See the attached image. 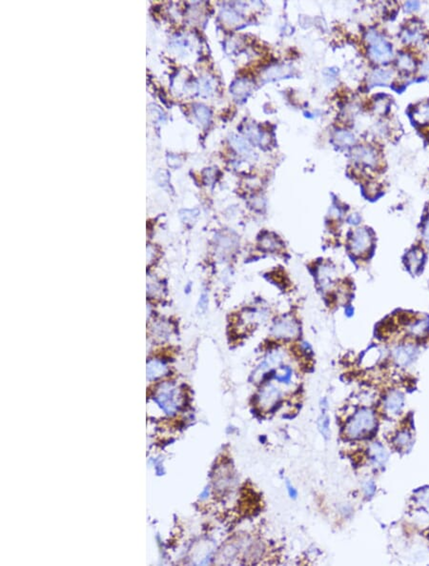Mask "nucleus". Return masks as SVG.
<instances>
[{
	"mask_svg": "<svg viewBox=\"0 0 429 566\" xmlns=\"http://www.w3.org/2000/svg\"><path fill=\"white\" fill-rule=\"evenodd\" d=\"M424 260V253L422 251L415 249L411 251L406 256L408 268L412 271V273H416L419 270L420 266Z\"/></svg>",
	"mask_w": 429,
	"mask_h": 566,
	"instance_id": "ddd939ff",
	"label": "nucleus"
},
{
	"mask_svg": "<svg viewBox=\"0 0 429 566\" xmlns=\"http://www.w3.org/2000/svg\"><path fill=\"white\" fill-rule=\"evenodd\" d=\"M218 489L220 491L226 492L234 488V486L236 484V480L232 466L230 467V465H224V470H222L220 473L218 474Z\"/></svg>",
	"mask_w": 429,
	"mask_h": 566,
	"instance_id": "6e6552de",
	"label": "nucleus"
},
{
	"mask_svg": "<svg viewBox=\"0 0 429 566\" xmlns=\"http://www.w3.org/2000/svg\"><path fill=\"white\" fill-rule=\"evenodd\" d=\"M335 140L337 142V144H340V146H348V145H352L355 142V138L349 132L340 131L336 134Z\"/></svg>",
	"mask_w": 429,
	"mask_h": 566,
	"instance_id": "f3484780",
	"label": "nucleus"
},
{
	"mask_svg": "<svg viewBox=\"0 0 429 566\" xmlns=\"http://www.w3.org/2000/svg\"><path fill=\"white\" fill-rule=\"evenodd\" d=\"M286 488H287V492H288V494L290 496V498H296V496H298V491H296V488L293 486V484H292L289 480H286Z\"/></svg>",
	"mask_w": 429,
	"mask_h": 566,
	"instance_id": "bb28decb",
	"label": "nucleus"
},
{
	"mask_svg": "<svg viewBox=\"0 0 429 566\" xmlns=\"http://www.w3.org/2000/svg\"><path fill=\"white\" fill-rule=\"evenodd\" d=\"M260 245L262 250L266 252H276L282 247L280 240L272 234H266L262 236L260 240Z\"/></svg>",
	"mask_w": 429,
	"mask_h": 566,
	"instance_id": "9b49d317",
	"label": "nucleus"
},
{
	"mask_svg": "<svg viewBox=\"0 0 429 566\" xmlns=\"http://www.w3.org/2000/svg\"><path fill=\"white\" fill-rule=\"evenodd\" d=\"M371 245H372V236L370 234V232L366 229L364 228L357 229L352 234L350 240V247L352 253L355 254L366 253L369 248L371 247Z\"/></svg>",
	"mask_w": 429,
	"mask_h": 566,
	"instance_id": "39448f33",
	"label": "nucleus"
},
{
	"mask_svg": "<svg viewBox=\"0 0 429 566\" xmlns=\"http://www.w3.org/2000/svg\"><path fill=\"white\" fill-rule=\"evenodd\" d=\"M349 222L352 223V224H354V225L358 224V222H360V218L358 216L357 214H353V216H350V218H349Z\"/></svg>",
	"mask_w": 429,
	"mask_h": 566,
	"instance_id": "2f4dec72",
	"label": "nucleus"
},
{
	"mask_svg": "<svg viewBox=\"0 0 429 566\" xmlns=\"http://www.w3.org/2000/svg\"><path fill=\"white\" fill-rule=\"evenodd\" d=\"M352 154L357 162H362L369 166H373L376 163L375 152L366 147H358L353 150Z\"/></svg>",
	"mask_w": 429,
	"mask_h": 566,
	"instance_id": "9d476101",
	"label": "nucleus"
},
{
	"mask_svg": "<svg viewBox=\"0 0 429 566\" xmlns=\"http://www.w3.org/2000/svg\"><path fill=\"white\" fill-rule=\"evenodd\" d=\"M208 305V296L206 293H202L200 296V304H198V308L200 311H205Z\"/></svg>",
	"mask_w": 429,
	"mask_h": 566,
	"instance_id": "cd10ccee",
	"label": "nucleus"
},
{
	"mask_svg": "<svg viewBox=\"0 0 429 566\" xmlns=\"http://www.w3.org/2000/svg\"><path fill=\"white\" fill-rule=\"evenodd\" d=\"M428 327V325L426 322H424V320L422 322V320H420V322H417L413 324V325L410 327V331H411V333L413 334L422 336V334L426 333Z\"/></svg>",
	"mask_w": 429,
	"mask_h": 566,
	"instance_id": "4be33fe9",
	"label": "nucleus"
},
{
	"mask_svg": "<svg viewBox=\"0 0 429 566\" xmlns=\"http://www.w3.org/2000/svg\"><path fill=\"white\" fill-rule=\"evenodd\" d=\"M318 426L320 428L322 433L324 435L326 438H327L329 436V418H328L326 414H322V416L320 418Z\"/></svg>",
	"mask_w": 429,
	"mask_h": 566,
	"instance_id": "b1692460",
	"label": "nucleus"
},
{
	"mask_svg": "<svg viewBox=\"0 0 429 566\" xmlns=\"http://www.w3.org/2000/svg\"><path fill=\"white\" fill-rule=\"evenodd\" d=\"M238 244V240L235 236H230V234H224L222 236H220V242H218V247L220 249L222 252L224 254H229L230 252L232 253Z\"/></svg>",
	"mask_w": 429,
	"mask_h": 566,
	"instance_id": "2eb2a0df",
	"label": "nucleus"
},
{
	"mask_svg": "<svg viewBox=\"0 0 429 566\" xmlns=\"http://www.w3.org/2000/svg\"><path fill=\"white\" fill-rule=\"evenodd\" d=\"M420 3L418 1H408L406 4V10H413L419 8Z\"/></svg>",
	"mask_w": 429,
	"mask_h": 566,
	"instance_id": "c85d7f7f",
	"label": "nucleus"
},
{
	"mask_svg": "<svg viewBox=\"0 0 429 566\" xmlns=\"http://www.w3.org/2000/svg\"><path fill=\"white\" fill-rule=\"evenodd\" d=\"M404 402V394L398 391H393L388 396L386 400V407L389 412L397 414L402 410Z\"/></svg>",
	"mask_w": 429,
	"mask_h": 566,
	"instance_id": "1a4fd4ad",
	"label": "nucleus"
},
{
	"mask_svg": "<svg viewBox=\"0 0 429 566\" xmlns=\"http://www.w3.org/2000/svg\"><path fill=\"white\" fill-rule=\"evenodd\" d=\"M368 40L370 44L369 54L373 60L384 63L391 60V45L380 34H378L376 32H369Z\"/></svg>",
	"mask_w": 429,
	"mask_h": 566,
	"instance_id": "f03ea898",
	"label": "nucleus"
},
{
	"mask_svg": "<svg viewBox=\"0 0 429 566\" xmlns=\"http://www.w3.org/2000/svg\"><path fill=\"white\" fill-rule=\"evenodd\" d=\"M282 373H276L275 374V378L276 382H280V384H290L291 380H292V374H293V371L289 366H282L280 367Z\"/></svg>",
	"mask_w": 429,
	"mask_h": 566,
	"instance_id": "a211bd4d",
	"label": "nucleus"
},
{
	"mask_svg": "<svg viewBox=\"0 0 429 566\" xmlns=\"http://www.w3.org/2000/svg\"><path fill=\"white\" fill-rule=\"evenodd\" d=\"M364 490L366 495L368 496L374 495L375 490H376V486H375L374 482L373 480H368L364 486Z\"/></svg>",
	"mask_w": 429,
	"mask_h": 566,
	"instance_id": "a878e982",
	"label": "nucleus"
},
{
	"mask_svg": "<svg viewBox=\"0 0 429 566\" xmlns=\"http://www.w3.org/2000/svg\"><path fill=\"white\" fill-rule=\"evenodd\" d=\"M410 442V435L408 432H402L396 438V444L398 445H406Z\"/></svg>",
	"mask_w": 429,
	"mask_h": 566,
	"instance_id": "393cba45",
	"label": "nucleus"
},
{
	"mask_svg": "<svg viewBox=\"0 0 429 566\" xmlns=\"http://www.w3.org/2000/svg\"><path fill=\"white\" fill-rule=\"evenodd\" d=\"M250 87H251V86H250V83H249L248 81L238 80L233 84L231 90L233 92V94L240 96V94H246V92L249 91V90H250Z\"/></svg>",
	"mask_w": 429,
	"mask_h": 566,
	"instance_id": "412c9836",
	"label": "nucleus"
},
{
	"mask_svg": "<svg viewBox=\"0 0 429 566\" xmlns=\"http://www.w3.org/2000/svg\"><path fill=\"white\" fill-rule=\"evenodd\" d=\"M376 425L375 414L370 409H360L348 422L346 433L350 438H358L371 432Z\"/></svg>",
	"mask_w": 429,
	"mask_h": 566,
	"instance_id": "f257e3e1",
	"label": "nucleus"
},
{
	"mask_svg": "<svg viewBox=\"0 0 429 566\" xmlns=\"http://www.w3.org/2000/svg\"><path fill=\"white\" fill-rule=\"evenodd\" d=\"M398 66L404 69V70H408V71H411L414 68V63L413 61L411 60V58H409L408 56L406 54H402L398 58Z\"/></svg>",
	"mask_w": 429,
	"mask_h": 566,
	"instance_id": "5701e85b",
	"label": "nucleus"
},
{
	"mask_svg": "<svg viewBox=\"0 0 429 566\" xmlns=\"http://www.w3.org/2000/svg\"><path fill=\"white\" fill-rule=\"evenodd\" d=\"M271 334L278 340H293L300 334V326L295 320L286 316L273 324Z\"/></svg>",
	"mask_w": 429,
	"mask_h": 566,
	"instance_id": "7ed1b4c3",
	"label": "nucleus"
},
{
	"mask_svg": "<svg viewBox=\"0 0 429 566\" xmlns=\"http://www.w3.org/2000/svg\"><path fill=\"white\" fill-rule=\"evenodd\" d=\"M417 351L411 345L398 346L393 351V356L395 362L400 366H406L411 364L416 358Z\"/></svg>",
	"mask_w": 429,
	"mask_h": 566,
	"instance_id": "0eeeda50",
	"label": "nucleus"
},
{
	"mask_svg": "<svg viewBox=\"0 0 429 566\" xmlns=\"http://www.w3.org/2000/svg\"><path fill=\"white\" fill-rule=\"evenodd\" d=\"M370 456L371 458L378 464H384L388 460V452L380 444H373L370 446Z\"/></svg>",
	"mask_w": 429,
	"mask_h": 566,
	"instance_id": "f8f14e48",
	"label": "nucleus"
},
{
	"mask_svg": "<svg viewBox=\"0 0 429 566\" xmlns=\"http://www.w3.org/2000/svg\"><path fill=\"white\" fill-rule=\"evenodd\" d=\"M282 360H284V354L280 351L278 350L271 351L266 356V358L262 362V364L256 367L255 372L253 373L254 378H256L258 376H264L267 372L271 371L274 367H276L282 364Z\"/></svg>",
	"mask_w": 429,
	"mask_h": 566,
	"instance_id": "423d86ee",
	"label": "nucleus"
},
{
	"mask_svg": "<svg viewBox=\"0 0 429 566\" xmlns=\"http://www.w3.org/2000/svg\"><path fill=\"white\" fill-rule=\"evenodd\" d=\"M420 114H422V116H422V118H426V120H429V105H428V106H426V107H424V108H422V112H420V114H418V116H420Z\"/></svg>",
	"mask_w": 429,
	"mask_h": 566,
	"instance_id": "7c9ffc66",
	"label": "nucleus"
},
{
	"mask_svg": "<svg viewBox=\"0 0 429 566\" xmlns=\"http://www.w3.org/2000/svg\"><path fill=\"white\" fill-rule=\"evenodd\" d=\"M424 242L429 246V220L424 226Z\"/></svg>",
	"mask_w": 429,
	"mask_h": 566,
	"instance_id": "c756f323",
	"label": "nucleus"
},
{
	"mask_svg": "<svg viewBox=\"0 0 429 566\" xmlns=\"http://www.w3.org/2000/svg\"><path fill=\"white\" fill-rule=\"evenodd\" d=\"M166 372H167L166 366L160 362H153L152 364H150V365H149L150 376H154V378L160 376H164Z\"/></svg>",
	"mask_w": 429,
	"mask_h": 566,
	"instance_id": "aec40b11",
	"label": "nucleus"
},
{
	"mask_svg": "<svg viewBox=\"0 0 429 566\" xmlns=\"http://www.w3.org/2000/svg\"><path fill=\"white\" fill-rule=\"evenodd\" d=\"M391 72L386 70H377L374 72L369 80V83L372 86L375 85H386L388 83L391 78Z\"/></svg>",
	"mask_w": 429,
	"mask_h": 566,
	"instance_id": "4468645a",
	"label": "nucleus"
},
{
	"mask_svg": "<svg viewBox=\"0 0 429 566\" xmlns=\"http://www.w3.org/2000/svg\"><path fill=\"white\" fill-rule=\"evenodd\" d=\"M282 400V392L280 389L272 384L264 385L258 396V404L262 409L266 411H273L276 408Z\"/></svg>",
	"mask_w": 429,
	"mask_h": 566,
	"instance_id": "20e7f679",
	"label": "nucleus"
},
{
	"mask_svg": "<svg viewBox=\"0 0 429 566\" xmlns=\"http://www.w3.org/2000/svg\"><path fill=\"white\" fill-rule=\"evenodd\" d=\"M291 69L287 68L286 66H276V67H272L270 68L268 71H266L264 78L268 80H275V78H280L282 76H287L289 74V71Z\"/></svg>",
	"mask_w": 429,
	"mask_h": 566,
	"instance_id": "dca6fc26",
	"label": "nucleus"
},
{
	"mask_svg": "<svg viewBox=\"0 0 429 566\" xmlns=\"http://www.w3.org/2000/svg\"><path fill=\"white\" fill-rule=\"evenodd\" d=\"M230 142L238 152H248L250 151V148H249V145L247 144V142L240 136H233L232 138L230 140Z\"/></svg>",
	"mask_w": 429,
	"mask_h": 566,
	"instance_id": "6ab92c4d",
	"label": "nucleus"
}]
</instances>
